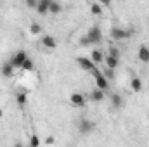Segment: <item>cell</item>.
I'll return each mask as SVG.
<instances>
[{
  "label": "cell",
  "mask_w": 149,
  "mask_h": 147,
  "mask_svg": "<svg viewBox=\"0 0 149 147\" xmlns=\"http://www.w3.org/2000/svg\"><path fill=\"white\" fill-rule=\"evenodd\" d=\"M109 37L113 40H116V42H120V40H127V38L132 37V31L130 30H125V28H118V26H113L111 31H109Z\"/></svg>",
  "instance_id": "1"
},
{
  "label": "cell",
  "mask_w": 149,
  "mask_h": 147,
  "mask_svg": "<svg viewBox=\"0 0 149 147\" xmlns=\"http://www.w3.org/2000/svg\"><path fill=\"white\" fill-rule=\"evenodd\" d=\"M76 64L83 69V71H88V73H94L97 68V64L92 61V59H88V57H76Z\"/></svg>",
  "instance_id": "2"
},
{
  "label": "cell",
  "mask_w": 149,
  "mask_h": 147,
  "mask_svg": "<svg viewBox=\"0 0 149 147\" xmlns=\"http://www.w3.org/2000/svg\"><path fill=\"white\" fill-rule=\"evenodd\" d=\"M87 37L92 42V45H94V43H101V42H102V30H101L99 26H92V28H88Z\"/></svg>",
  "instance_id": "3"
},
{
  "label": "cell",
  "mask_w": 149,
  "mask_h": 147,
  "mask_svg": "<svg viewBox=\"0 0 149 147\" xmlns=\"http://www.w3.org/2000/svg\"><path fill=\"white\" fill-rule=\"evenodd\" d=\"M94 76H95V87L106 92V90L109 88V80L104 76V73H101V71H97V69L94 71Z\"/></svg>",
  "instance_id": "4"
},
{
  "label": "cell",
  "mask_w": 149,
  "mask_h": 147,
  "mask_svg": "<svg viewBox=\"0 0 149 147\" xmlns=\"http://www.w3.org/2000/svg\"><path fill=\"white\" fill-rule=\"evenodd\" d=\"M70 102L73 104L74 107H85L87 106V97L83 94H80V92H73L70 95Z\"/></svg>",
  "instance_id": "5"
},
{
  "label": "cell",
  "mask_w": 149,
  "mask_h": 147,
  "mask_svg": "<svg viewBox=\"0 0 149 147\" xmlns=\"http://www.w3.org/2000/svg\"><path fill=\"white\" fill-rule=\"evenodd\" d=\"M26 59H28L26 52H24V50H19V52H16V54H14V57L10 59V62H12V66H14L16 69H21Z\"/></svg>",
  "instance_id": "6"
},
{
  "label": "cell",
  "mask_w": 149,
  "mask_h": 147,
  "mask_svg": "<svg viewBox=\"0 0 149 147\" xmlns=\"http://www.w3.org/2000/svg\"><path fill=\"white\" fill-rule=\"evenodd\" d=\"M94 128H95V125H94L90 119H85V118H81V119L78 121V132H80V133H83V135L90 133Z\"/></svg>",
  "instance_id": "7"
},
{
  "label": "cell",
  "mask_w": 149,
  "mask_h": 147,
  "mask_svg": "<svg viewBox=\"0 0 149 147\" xmlns=\"http://www.w3.org/2000/svg\"><path fill=\"white\" fill-rule=\"evenodd\" d=\"M104 97H106L104 90H101V88H97V87L88 94V99H90L92 102H102V101H104Z\"/></svg>",
  "instance_id": "8"
},
{
  "label": "cell",
  "mask_w": 149,
  "mask_h": 147,
  "mask_svg": "<svg viewBox=\"0 0 149 147\" xmlns=\"http://www.w3.org/2000/svg\"><path fill=\"white\" fill-rule=\"evenodd\" d=\"M137 59H139L141 62L148 64L149 62V47H146V45H141V47H139V50H137Z\"/></svg>",
  "instance_id": "9"
},
{
  "label": "cell",
  "mask_w": 149,
  "mask_h": 147,
  "mask_svg": "<svg viewBox=\"0 0 149 147\" xmlns=\"http://www.w3.org/2000/svg\"><path fill=\"white\" fill-rule=\"evenodd\" d=\"M42 45L45 47V49H56L57 47V40L52 37V35H45V37H42Z\"/></svg>",
  "instance_id": "10"
},
{
  "label": "cell",
  "mask_w": 149,
  "mask_h": 147,
  "mask_svg": "<svg viewBox=\"0 0 149 147\" xmlns=\"http://www.w3.org/2000/svg\"><path fill=\"white\" fill-rule=\"evenodd\" d=\"M50 2L52 0H38L37 3V12L40 16H45V14H49V5H50Z\"/></svg>",
  "instance_id": "11"
},
{
  "label": "cell",
  "mask_w": 149,
  "mask_h": 147,
  "mask_svg": "<svg viewBox=\"0 0 149 147\" xmlns=\"http://www.w3.org/2000/svg\"><path fill=\"white\" fill-rule=\"evenodd\" d=\"M104 64L109 69H116L120 66V57H113V55H104Z\"/></svg>",
  "instance_id": "12"
},
{
  "label": "cell",
  "mask_w": 149,
  "mask_h": 147,
  "mask_svg": "<svg viewBox=\"0 0 149 147\" xmlns=\"http://www.w3.org/2000/svg\"><path fill=\"white\" fill-rule=\"evenodd\" d=\"M90 59H92L95 64H102V62H104V54H102V50H99V49L92 50V54H90Z\"/></svg>",
  "instance_id": "13"
},
{
  "label": "cell",
  "mask_w": 149,
  "mask_h": 147,
  "mask_svg": "<svg viewBox=\"0 0 149 147\" xmlns=\"http://www.w3.org/2000/svg\"><path fill=\"white\" fill-rule=\"evenodd\" d=\"M0 71H2V74H3L5 78H10V76L14 74V71H16V68H14V66H12V62L9 61V62H5V64L2 66V69H0Z\"/></svg>",
  "instance_id": "14"
},
{
  "label": "cell",
  "mask_w": 149,
  "mask_h": 147,
  "mask_svg": "<svg viewBox=\"0 0 149 147\" xmlns=\"http://www.w3.org/2000/svg\"><path fill=\"white\" fill-rule=\"evenodd\" d=\"M130 88H132V92H141L142 90V80L139 76H134L130 80Z\"/></svg>",
  "instance_id": "15"
},
{
  "label": "cell",
  "mask_w": 149,
  "mask_h": 147,
  "mask_svg": "<svg viewBox=\"0 0 149 147\" xmlns=\"http://www.w3.org/2000/svg\"><path fill=\"white\" fill-rule=\"evenodd\" d=\"M111 104H113V107H116V109L123 107V97L120 94H111Z\"/></svg>",
  "instance_id": "16"
},
{
  "label": "cell",
  "mask_w": 149,
  "mask_h": 147,
  "mask_svg": "<svg viewBox=\"0 0 149 147\" xmlns=\"http://www.w3.org/2000/svg\"><path fill=\"white\" fill-rule=\"evenodd\" d=\"M61 10H63V5H61L59 2L52 0L50 5H49V14H61Z\"/></svg>",
  "instance_id": "17"
},
{
  "label": "cell",
  "mask_w": 149,
  "mask_h": 147,
  "mask_svg": "<svg viewBox=\"0 0 149 147\" xmlns=\"http://www.w3.org/2000/svg\"><path fill=\"white\" fill-rule=\"evenodd\" d=\"M102 5L99 3V2H94V3H90V12L94 14V16H102Z\"/></svg>",
  "instance_id": "18"
},
{
  "label": "cell",
  "mask_w": 149,
  "mask_h": 147,
  "mask_svg": "<svg viewBox=\"0 0 149 147\" xmlns=\"http://www.w3.org/2000/svg\"><path fill=\"white\" fill-rule=\"evenodd\" d=\"M16 102H17V106H19V107H24V106H26V102H28V95H26L24 92H19V94L16 95Z\"/></svg>",
  "instance_id": "19"
},
{
  "label": "cell",
  "mask_w": 149,
  "mask_h": 147,
  "mask_svg": "<svg viewBox=\"0 0 149 147\" xmlns=\"http://www.w3.org/2000/svg\"><path fill=\"white\" fill-rule=\"evenodd\" d=\"M30 33H31V35H40V33H42V26H40L38 23H31V24H30Z\"/></svg>",
  "instance_id": "20"
},
{
  "label": "cell",
  "mask_w": 149,
  "mask_h": 147,
  "mask_svg": "<svg viewBox=\"0 0 149 147\" xmlns=\"http://www.w3.org/2000/svg\"><path fill=\"white\" fill-rule=\"evenodd\" d=\"M21 69H24V71H33V69H35V64H33V61L28 57V59L24 61V64H23V68H21Z\"/></svg>",
  "instance_id": "21"
},
{
  "label": "cell",
  "mask_w": 149,
  "mask_h": 147,
  "mask_svg": "<svg viewBox=\"0 0 149 147\" xmlns=\"http://www.w3.org/2000/svg\"><path fill=\"white\" fill-rule=\"evenodd\" d=\"M80 45H81V47H90V45H92V42L88 40L87 35H83V37L80 38Z\"/></svg>",
  "instance_id": "22"
},
{
  "label": "cell",
  "mask_w": 149,
  "mask_h": 147,
  "mask_svg": "<svg viewBox=\"0 0 149 147\" xmlns=\"http://www.w3.org/2000/svg\"><path fill=\"white\" fill-rule=\"evenodd\" d=\"M108 55H113V57H120V50L116 47H109L108 49Z\"/></svg>",
  "instance_id": "23"
},
{
  "label": "cell",
  "mask_w": 149,
  "mask_h": 147,
  "mask_svg": "<svg viewBox=\"0 0 149 147\" xmlns=\"http://www.w3.org/2000/svg\"><path fill=\"white\" fill-rule=\"evenodd\" d=\"M114 71H116V69H109V68H106L102 73H104V76H106L108 80H113V78H114Z\"/></svg>",
  "instance_id": "24"
},
{
  "label": "cell",
  "mask_w": 149,
  "mask_h": 147,
  "mask_svg": "<svg viewBox=\"0 0 149 147\" xmlns=\"http://www.w3.org/2000/svg\"><path fill=\"white\" fill-rule=\"evenodd\" d=\"M30 146H31V147H38V146H40V139H38L37 135H33V137L30 139Z\"/></svg>",
  "instance_id": "25"
},
{
  "label": "cell",
  "mask_w": 149,
  "mask_h": 147,
  "mask_svg": "<svg viewBox=\"0 0 149 147\" xmlns=\"http://www.w3.org/2000/svg\"><path fill=\"white\" fill-rule=\"evenodd\" d=\"M37 3H38V0H26V5L30 9H37Z\"/></svg>",
  "instance_id": "26"
},
{
  "label": "cell",
  "mask_w": 149,
  "mask_h": 147,
  "mask_svg": "<svg viewBox=\"0 0 149 147\" xmlns=\"http://www.w3.org/2000/svg\"><path fill=\"white\" fill-rule=\"evenodd\" d=\"M97 2H99L102 7H109V5L113 3V0H97Z\"/></svg>",
  "instance_id": "27"
},
{
  "label": "cell",
  "mask_w": 149,
  "mask_h": 147,
  "mask_svg": "<svg viewBox=\"0 0 149 147\" xmlns=\"http://www.w3.org/2000/svg\"><path fill=\"white\" fill-rule=\"evenodd\" d=\"M2 116H3V111L0 109V118H2Z\"/></svg>",
  "instance_id": "28"
}]
</instances>
